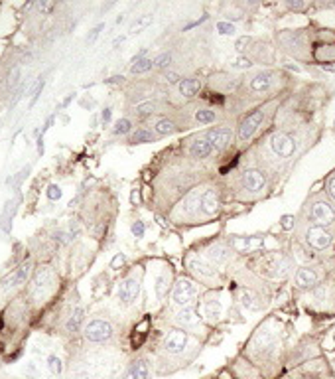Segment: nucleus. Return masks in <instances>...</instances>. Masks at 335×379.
Segmentation results:
<instances>
[{
    "label": "nucleus",
    "instance_id": "obj_1",
    "mask_svg": "<svg viewBox=\"0 0 335 379\" xmlns=\"http://www.w3.org/2000/svg\"><path fill=\"white\" fill-rule=\"evenodd\" d=\"M334 89L322 82H300L286 95L272 126L239 158L256 164L282 186L326 133V109Z\"/></svg>",
    "mask_w": 335,
    "mask_h": 379
},
{
    "label": "nucleus",
    "instance_id": "obj_2",
    "mask_svg": "<svg viewBox=\"0 0 335 379\" xmlns=\"http://www.w3.org/2000/svg\"><path fill=\"white\" fill-rule=\"evenodd\" d=\"M205 342L174 326H156L144 352L154 366V378H168L188 370L200 358Z\"/></svg>",
    "mask_w": 335,
    "mask_h": 379
},
{
    "label": "nucleus",
    "instance_id": "obj_3",
    "mask_svg": "<svg viewBox=\"0 0 335 379\" xmlns=\"http://www.w3.org/2000/svg\"><path fill=\"white\" fill-rule=\"evenodd\" d=\"M219 176L231 208L249 209L280 192V186L268 172L241 158H235Z\"/></svg>",
    "mask_w": 335,
    "mask_h": 379
},
{
    "label": "nucleus",
    "instance_id": "obj_4",
    "mask_svg": "<svg viewBox=\"0 0 335 379\" xmlns=\"http://www.w3.org/2000/svg\"><path fill=\"white\" fill-rule=\"evenodd\" d=\"M284 336L286 328L280 318L276 314L266 316L241 348V358L264 379H278L284 366Z\"/></svg>",
    "mask_w": 335,
    "mask_h": 379
},
{
    "label": "nucleus",
    "instance_id": "obj_5",
    "mask_svg": "<svg viewBox=\"0 0 335 379\" xmlns=\"http://www.w3.org/2000/svg\"><path fill=\"white\" fill-rule=\"evenodd\" d=\"M243 263L254 275H259L261 279L272 282L274 287L288 285L292 275L296 271V267H298L296 261H294V257H292L290 249H288V239L282 241L274 249L253 251L251 255L243 257Z\"/></svg>",
    "mask_w": 335,
    "mask_h": 379
},
{
    "label": "nucleus",
    "instance_id": "obj_6",
    "mask_svg": "<svg viewBox=\"0 0 335 379\" xmlns=\"http://www.w3.org/2000/svg\"><path fill=\"white\" fill-rule=\"evenodd\" d=\"M288 93H290V91H288ZM288 93L264 101L261 105L249 109L246 113H243L241 117L237 119L235 123L237 158L245 153L246 148H251V146H253L254 143H256V141L271 128L272 123H274V117H276V113H278V109H280V105L284 103V99H286Z\"/></svg>",
    "mask_w": 335,
    "mask_h": 379
},
{
    "label": "nucleus",
    "instance_id": "obj_7",
    "mask_svg": "<svg viewBox=\"0 0 335 379\" xmlns=\"http://www.w3.org/2000/svg\"><path fill=\"white\" fill-rule=\"evenodd\" d=\"M59 289H62L59 273L55 267L44 263V265H36V271L32 275L26 289L22 290V295L26 298L32 314H38L54 302L59 295Z\"/></svg>",
    "mask_w": 335,
    "mask_h": 379
},
{
    "label": "nucleus",
    "instance_id": "obj_8",
    "mask_svg": "<svg viewBox=\"0 0 335 379\" xmlns=\"http://www.w3.org/2000/svg\"><path fill=\"white\" fill-rule=\"evenodd\" d=\"M154 324L156 326H174L186 330L190 334L198 336L200 340L209 344L211 336L215 332V328L205 324V320L201 318L198 308H176L172 304H162V308L154 312Z\"/></svg>",
    "mask_w": 335,
    "mask_h": 379
},
{
    "label": "nucleus",
    "instance_id": "obj_9",
    "mask_svg": "<svg viewBox=\"0 0 335 379\" xmlns=\"http://www.w3.org/2000/svg\"><path fill=\"white\" fill-rule=\"evenodd\" d=\"M276 50L302 65H312V42H314V20L300 28H284L274 32Z\"/></svg>",
    "mask_w": 335,
    "mask_h": 379
},
{
    "label": "nucleus",
    "instance_id": "obj_10",
    "mask_svg": "<svg viewBox=\"0 0 335 379\" xmlns=\"http://www.w3.org/2000/svg\"><path fill=\"white\" fill-rule=\"evenodd\" d=\"M198 310H200L201 318L205 320V324L211 328H219L221 324L231 322L233 316H241V308L233 300L227 287L225 289L203 290Z\"/></svg>",
    "mask_w": 335,
    "mask_h": 379
},
{
    "label": "nucleus",
    "instance_id": "obj_11",
    "mask_svg": "<svg viewBox=\"0 0 335 379\" xmlns=\"http://www.w3.org/2000/svg\"><path fill=\"white\" fill-rule=\"evenodd\" d=\"M296 226L334 227L335 229V208L327 199L324 190H310V194L302 202L298 214H296Z\"/></svg>",
    "mask_w": 335,
    "mask_h": 379
},
{
    "label": "nucleus",
    "instance_id": "obj_12",
    "mask_svg": "<svg viewBox=\"0 0 335 379\" xmlns=\"http://www.w3.org/2000/svg\"><path fill=\"white\" fill-rule=\"evenodd\" d=\"M191 249H195L205 261H209L213 267H217L219 271L223 273H227L233 265L241 261L239 253L233 249L229 237L223 231L217 235H211V237H205L201 241H195L191 245Z\"/></svg>",
    "mask_w": 335,
    "mask_h": 379
},
{
    "label": "nucleus",
    "instance_id": "obj_13",
    "mask_svg": "<svg viewBox=\"0 0 335 379\" xmlns=\"http://www.w3.org/2000/svg\"><path fill=\"white\" fill-rule=\"evenodd\" d=\"M183 273L190 275L191 279L195 280L203 290H213V289H225L227 287V275L223 271H219L217 267H213L211 263L205 261L200 253L195 249H188L183 253Z\"/></svg>",
    "mask_w": 335,
    "mask_h": 379
},
{
    "label": "nucleus",
    "instance_id": "obj_14",
    "mask_svg": "<svg viewBox=\"0 0 335 379\" xmlns=\"http://www.w3.org/2000/svg\"><path fill=\"white\" fill-rule=\"evenodd\" d=\"M296 298H300V302L312 314L335 316V271L317 282L314 289Z\"/></svg>",
    "mask_w": 335,
    "mask_h": 379
},
{
    "label": "nucleus",
    "instance_id": "obj_15",
    "mask_svg": "<svg viewBox=\"0 0 335 379\" xmlns=\"http://www.w3.org/2000/svg\"><path fill=\"white\" fill-rule=\"evenodd\" d=\"M235 50L239 55H246L254 65L261 67H274L278 62V50L271 38L241 36L235 42Z\"/></svg>",
    "mask_w": 335,
    "mask_h": 379
},
{
    "label": "nucleus",
    "instance_id": "obj_16",
    "mask_svg": "<svg viewBox=\"0 0 335 379\" xmlns=\"http://www.w3.org/2000/svg\"><path fill=\"white\" fill-rule=\"evenodd\" d=\"M181 153L186 154L188 158L195 160L200 164H209V166H217L219 174L225 168V160L219 156V153L211 146L203 131H198V133H191V135L183 136L181 141H178Z\"/></svg>",
    "mask_w": 335,
    "mask_h": 379
},
{
    "label": "nucleus",
    "instance_id": "obj_17",
    "mask_svg": "<svg viewBox=\"0 0 335 379\" xmlns=\"http://www.w3.org/2000/svg\"><path fill=\"white\" fill-rule=\"evenodd\" d=\"M334 261H316L306 263V265H298L296 271L290 279V290L294 297H300L304 292H308L316 287L317 282L326 279L329 273H334Z\"/></svg>",
    "mask_w": 335,
    "mask_h": 379
},
{
    "label": "nucleus",
    "instance_id": "obj_18",
    "mask_svg": "<svg viewBox=\"0 0 335 379\" xmlns=\"http://www.w3.org/2000/svg\"><path fill=\"white\" fill-rule=\"evenodd\" d=\"M144 273V263L132 265L123 273V277L117 282V290H115V300H117L118 307L125 308V310L136 307L140 292H142Z\"/></svg>",
    "mask_w": 335,
    "mask_h": 379
},
{
    "label": "nucleus",
    "instance_id": "obj_19",
    "mask_svg": "<svg viewBox=\"0 0 335 379\" xmlns=\"http://www.w3.org/2000/svg\"><path fill=\"white\" fill-rule=\"evenodd\" d=\"M235 123L237 121H223V123H217V125L203 128L205 138H208L211 146L217 150L219 156L225 160V168L237 158ZM225 168H223V170H225Z\"/></svg>",
    "mask_w": 335,
    "mask_h": 379
},
{
    "label": "nucleus",
    "instance_id": "obj_20",
    "mask_svg": "<svg viewBox=\"0 0 335 379\" xmlns=\"http://www.w3.org/2000/svg\"><path fill=\"white\" fill-rule=\"evenodd\" d=\"M312 65L335 67V28L322 26L317 20H314Z\"/></svg>",
    "mask_w": 335,
    "mask_h": 379
},
{
    "label": "nucleus",
    "instance_id": "obj_21",
    "mask_svg": "<svg viewBox=\"0 0 335 379\" xmlns=\"http://www.w3.org/2000/svg\"><path fill=\"white\" fill-rule=\"evenodd\" d=\"M81 338L87 346H113L118 338V328L107 316H93L83 326Z\"/></svg>",
    "mask_w": 335,
    "mask_h": 379
},
{
    "label": "nucleus",
    "instance_id": "obj_22",
    "mask_svg": "<svg viewBox=\"0 0 335 379\" xmlns=\"http://www.w3.org/2000/svg\"><path fill=\"white\" fill-rule=\"evenodd\" d=\"M201 295H203V289L191 279L190 275L183 273V275L176 277L172 292H170V298H168V304H172L176 308H198Z\"/></svg>",
    "mask_w": 335,
    "mask_h": 379
},
{
    "label": "nucleus",
    "instance_id": "obj_23",
    "mask_svg": "<svg viewBox=\"0 0 335 379\" xmlns=\"http://www.w3.org/2000/svg\"><path fill=\"white\" fill-rule=\"evenodd\" d=\"M205 91V77L200 73H193V75H183L180 83L172 89V99L174 105H188L193 103L201 97V93Z\"/></svg>",
    "mask_w": 335,
    "mask_h": 379
},
{
    "label": "nucleus",
    "instance_id": "obj_24",
    "mask_svg": "<svg viewBox=\"0 0 335 379\" xmlns=\"http://www.w3.org/2000/svg\"><path fill=\"white\" fill-rule=\"evenodd\" d=\"M36 271V261L32 257H26L0 279V290L4 292H12V290H24L28 287V282L32 279V275Z\"/></svg>",
    "mask_w": 335,
    "mask_h": 379
},
{
    "label": "nucleus",
    "instance_id": "obj_25",
    "mask_svg": "<svg viewBox=\"0 0 335 379\" xmlns=\"http://www.w3.org/2000/svg\"><path fill=\"white\" fill-rule=\"evenodd\" d=\"M87 322V310L83 304H72L62 316V334L69 340L81 338L83 326Z\"/></svg>",
    "mask_w": 335,
    "mask_h": 379
},
{
    "label": "nucleus",
    "instance_id": "obj_26",
    "mask_svg": "<svg viewBox=\"0 0 335 379\" xmlns=\"http://www.w3.org/2000/svg\"><path fill=\"white\" fill-rule=\"evenodd\" d=\"M154 378V366L152 360L146 352L135 353L130 356V360L127 361L123 373L118 375V379H150Z\"/></svg>",
    "mask_w": 335,
    "mask_h": 379
},
{
    "label": "nucleus",
    "instance_id": "obj_27",
    "mask_svg": "<svg viewBox=\"0 0 335 379\" xmlns=\"http://www.w3.org/2000/svg\"><path fill=\"white\" fill-rule=\"evenodd\" d=\"M176 277H178V275L174 271L172 263H164L154 279V298L160 304H166V300L170 298Z\"/></svg>",
    "mask_w": 335,
    "mask_h": 379
},
{
    "label": "nucleus",
    "instance_id": "obj_28",
    "mask_svg": "<svg viewBox=\"0 0 335 379\" xmlns=\"http://www.w3.org/2000/svg\"><path fill=\"white\" fill-rule=\"evenodd\" d=\"M229 241L233 245V249L239 253V257L243 259L246 255H251L253 251L264 249V241H266V235L256 234V235H237V234H227Z\"/></svg>",
    "mask_w": 335,
    "mask_h": 379
},
{
    "label": "nucleus",
    "instance_id": "obj_29",
    "mask_svg": "<svg viewBox=\"0 0 335 379\" xmlns=\"http://www.w3.org/2000/svg\"><path fill=\"white\" fill-rule=\"evenodd\" d=\"M160 143V138L148 125H136V128L125 138V145L140 146V145H154Z\"/></svg>",
    "mask_w": 335,
    "mask_h": 379
},
{
    "label": "nucleus",
    "instance_id": "obj_30",
    "mask_svg": "<svg viewBox=\"0 0 335 379\" xmlns=\"http://www.w3.org/2000/svg\"><path fill=\"white\" fill-rule=\"evenodd\" d=\"M136 128V123L132 119H128L127 115L125 117H120L118 121H115V125L110 128V135L113 136H120V138H127L132 131Z\"/></svg>",
    "mask_w": 335,
    "mask_h": 379
},
{
    "label": "nucleus",
    "instance_id": "obj_31",
    "mask_svg": "<svg viewBox=\"0 0 335 379\" xmlns=\"http://www.w3.org/2000/svg\"><path fill=\"white\" fill-rule=\"evenodd\" d=\"M286 12H294V14H304L314 9V2H306V0H286L280 4Z\"/></svg>",
    "mask_w": 335,
    "mask_h": 379
},
{
    "label": "nucleus",
    "instance_id": "obj_32",
    "mask_svg": "<svg viewBox=\"0 0 335 379\" xmlns=\"http://www.w3.org/2000/svg\"><path fill=\"white\" fill-rule=\"evenodd\" d=\"M251 70H254V63L251 62L246 55L237 54L235 60H231V62H229V72L245 73V72H251Z\"/></svg>",
    "mask_w": 335,
    "mask_h": 379
},
{
    "label": "nucleus",
    "instance_id": "obj_33",
    "mask_svg": "<svg viewBox=\"0 0 335 379\" xmlns=\"http://www.w3.org/2000/svg\"><path fill=\"white\" fill-rule=\"evenodd\" d=\"M319 188L326 192L327 199L331 202V206L335 208V166L327 172L326 176H324V180H322V186H319Z\"/></svg>",
    "mask_w": 335,
    "mask_h": 379
},
{
    "label": "nucleus",
    "instance_id": "obj_34",
    "mask_svg": "<svg viewBox=\"0 0 335 379\" xmlns=\"http://www.w3.org/2000/svg\"><path fill=\"white\" fill-rule=\"evenodd\" d=\"M154 72V60L152 57H144L140 62H136L130 65V73L132 75H146V73Z\"/></svg>",
    "mask_w": 335,
    "mask_h": 379
},
{
    "label": "nucleus",
    "instance_id": "obj_35",
    "mask_svg": "<svg viewBox=\"0 0 335 379\" xmlns=\"http://www.w3.org/2000/svg\"><path fill=\"white\" fill-rule=\"evenodd\" d=\"M154 60V70L156 72H166V70H170L174 63V54L172 52H162V54H158Z\"/></svg>",
    "mask_w": 335,
    "mask_h": 379
},
{
    "label": "nucleus",
    "instance_id": "obj_36",
    "mask_svg": "<svg viewBox=\"0 0 335 379\" xmlns=\"http://www.w3.org/2000/svg\"><path fill=\"white\" fill-rule=\"evenodd\" d=\"M45 361H47V370H50L52 375H62L64 373V361L57 353H50Z\"/></svg>",
    "mask_w": 335,
    "mask_h": 379
},
{
    "label": "nucleus",
    "instance_id": "obj_37",
    "mask_svg": "<svg viewBox=\"0 0 335 379\" xmlns=\"http://www.w3.org/2000/svg\"><path fill=\"white\" fill-rule=\"evenodd\" d=\"M215 30H217L219 36H229V38L237 36V26H235V24H231V22H225V20H219L217 24H215Z\"/></svg>",
    "mask_w": 335,
    "mask_h": 379
},
{
    "label": "nucleus",
    "instance_id": "obj_38",
    "mask_svg": "<svg viewBox=\"0 0 335 379\" xmlns=\"http://www.w3.org/2000/svg\"><path fill=\"white\" fill-rule=\"evenodd\" d=\"M294 226H296V214H286V216H282L280 221H278V227H280L286 235H290L292 231H294Z\"/></svg>",
    "mask_w": 335,
    "mask_h": 379
},
{
    "label": "nucleus",
    "instance_id": "obj_39",
    "mask_svg": "<svg viewBox=\"0 0 335 379\" xmlns=\"http://www.w3.org/2000/svg\"><path fill=\"white\" fill-rule=\"evenodd\" d=\"M130 234H132V237H136V239H142L146 234L144 221H140V219L132 221V226H130Z\"/></svg>",
    "mask_w": 335,
    "mask_h": 379
},
{
    "label": "nucleus",
    "instance_id": "obj_40",
    "mask_svg": "<svg viewBox=\"0 0 335 379\" xmlns=\"http://www.w3.org/2000/svg\"><path fill=\"white\" fill-rule=\"evenodd\" d=\"M125 265H127V255L125 253H117L113 257V261H110V269L113 271H120V269H125Z\"/></svg>",
    "mask_w": 335,
    "mask_h": 379
},
{
    "label": "nucleus",
    "instance_id": "obj_41",
    "mask_svg": "<svg viewBox=\"0 0 335 379\" xmlns=\"http://www.w3.org/2000/svg\"><path fill=\"white\" fill-rule=\"evenodd\" d=\"M62 194H64V192H62V188H59L57 184H50L47 190H45V196H47L50 202H57V199L62 198Z\"/></svg>",
    "mask_w": 335,
    "mask_h": 379
},
{
    "label": "nucleus",
    "instance_id": "obj_42",
    "mask_svg": "<svg viewBox=\"0 0 335 379\" xmlns=\"http://www.w3.org/2000/svg\"><path fill=\"white\" fill-rule=\"evenodd\" d=\"M113 119V107H105L101 111V126H109Z\"/></svg>",
    "mask_w": 335,
    "mask_h": 379
},
{
    "label": "nucleus",
    "instance_id": "obj_43",
    "mask_svg": "<svg viewBox=\"0 0 335 379\" xmlns=\"http://www.w3.org/2000/svg\"><path fill=\"white\" fill-rule=\"evenodd\" d=\"M103 30H105V24H103V22L93 28V30L89 32V36H87V44H93V42H95V40L99 38V34L103 32Z\"/></svg>",
    "mask_w": 335,
    "mask_h": 379
},
{
    "label": "nucleus",
    "instance_id": "obj_44",
    "mask_svg": "<svg viewBox=\"0 0 335 379\" xmlns=\"http://www.w3.org/2000/svg\"><path fill=\"white\" fill-rule=\"evenodd\" d=\"M38 154H44V136H38Z\"/></svg>",
    "mask_w": 335,
    "mask_h": 379
},
{
    "label": "nucleus",
    "instance_id": "obj_45",
    "mask_svg": "<svg viewBox=\"0 0 335 379\" xmlns=\"http://www.w3.org/2000/svg\"><path fill=\"white\" fill-rule=\"evenodd\" d=\"M73 99H75V93H69V97H67V99H65L64 103H62V109L67 107V105H69V103H72Z\"/></svg>",
    "mask_w": 335,
    "mask_h": 379
},
{
    "label": "nucleus",
    "instance_id": "obj_46",
    "mask_svg": "<svg viewBox=\"0 0 335 379\" xmlns=\"http://www.w3.org/2000/svg\"><path fill=\"white\" fill-rule=\"evenodd\" d=\"M331 131H334V133H335V121H334V126H331Z\"/></svg>",
    "mask_w": 335,
    "mask_h": 379
},
{
    "label": "nucleus",
    "instance_id": "obj_47",
    "mask_svg": "<svg viewBox=\"0 0 335 379\" xmlns=\"http://www.w3.org/2000/svg\"><path fill=\"white\" fill-rule=\"evenodd\" d=\"M0 363H2V353H0Z\"/></svg>",
    "mask_w": 335,
    "mask_h": 379
},
{
    "label": "nucleus",
    "instance_id": "obj_48",
    "mask_svg": "<svg viewBox=\"0 0 335 379\" xmlns=\"http://www.w3.org/2000/svg\"><path fill=\"white\" fill-rule=\"evenodd\" d=\"M334 267H335V255H334Z\"/></svg>",
    "mask_w": 335,
    "mask_h": 379
},
{
    "label": "nucleus",
    "instance_id": "obj_49",
    "mask_svg": "<svg viewBox=\"0 0 335 379\" xmlns=\"http://www.w3.org/2000/svg\"><path fill=\"white\" fill-rule=\"evenodd\" d=\"M28 379H36V378H28Z\"/></svg>",
    "mask_w": 335,
    "mask_h": 379
},
{
    "label": "nucleus",
    "instance_id": "obj_50",
    "mask_svg": "<svg viewBox=\"0 0 335 379\" xmlns=\"http://www.w3.org/2000/svg\"><path fill=\"white\" fill-rule=\"evenodd\" d=\"M334 10H335V4H334Z\"/></svg>",
    "mask_w": 335,
    "mask_h": 379
},
{
    "label": "nucleus",
    "instance_id": "obj_51",
    "mask_svg": "<svg viewBox=\"0 0 335 379\" xmlns=\"http://www.w3.org/2000/svg\"><path fill=\"white\" fill-rule=\"evenodd\" d=\"M334 340H335V336H334Z\"/></svg>",
    "mask_w": 335,
    "mask_h": 379
}]
</instances>
